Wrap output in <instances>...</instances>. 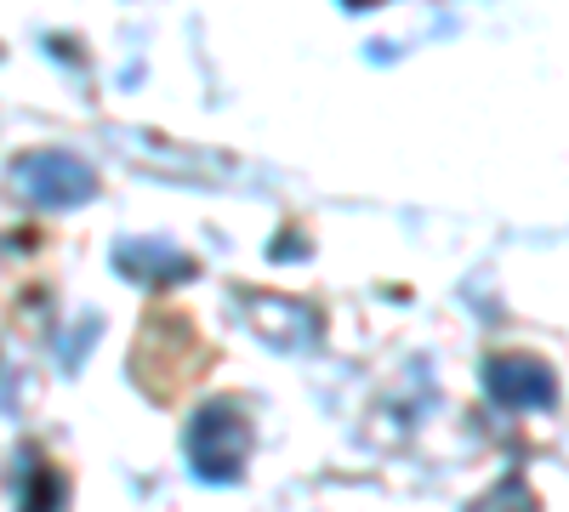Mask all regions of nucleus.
Returning <instances> with one entry per match:
<instances>
[{
    "instance_id": "1",
    "label": "nucleus",
    "mask_w": 569,
    "mask_h": 512,
    "mask_svg": "<svg viewBox=\"0 0 569 512\" xmlns=\"http://www.w3.org/2000/svg\"><path fill=\"white\" fill-rule=\"evenodd\" d=\"M182 450L200 484H233L251 461V415L233 399H206L182 433Z\"/></svg>"
},
{
    "instance_id": "2",
    "label": "nucleus",
    "mask_w": 569,
    "mask_h": 512,
    "mask_svg": "<svg viewBox=\"0 0 569 512\" xmlns=\"http://www.w3.org/2000/svg\"><path fill=\"white\" fill-rule=\"evenodd\" d=\"M12 189L40 211H69V205H86L91 194H98V171H91L80 154L34 149V154L12 160Z\"/></svg>"
},
{
    "instance_id": "3",
    "label": "nucleus",
    "mask_w": 569,
    "mask_h": 512,
    "mask_svg": "<svg viewBox=\"0 0 569 512\" xmlns=\"http://www.w3.org/2000/svg\"><path fill=\"white\" fill-rule=\"evenodd\" d=\"M485 393L501 404V410H547L558 399V377L541 364V359H525V353H501L485 364Z\"/></svg>"
},
{
    "instance_id": "4",
    "label": "nucleus",
    "mask_w": 569,
    "mask_h": 512,
    "mask_svg": "<svg viewBox=\"0 0 569 512\" xmlns=\"http://www.w3.org/2000/svg\"><path fill=\"white\" fill-rule=\"evenodd\" d=\"M114 268L131 285H188V279H194V257L166 245V240H120Z\"/></svg>"
},
{
    "instance_id": "5",
    "label": "nucleus",
    "mask_w": 569,
    "mask_h": 512,
    "mask_svg": "<svg viewBox=\"0 0 569 512\" xmlns=\"http://www.w3.org/2000/svg\"><path fill=\"white\" fill-rule=\"evenodd\" d=\"M12 490H18V501L23 506H58L63 495H69V484L46 468V461L34 455V450H23L18 455V479H12Z\"/></svg>"
},
{
    "instance_id": "6",
    "label": "nucleus",
    "mask_w": 569,
    "mask_h": 512,
    "mask_svg": "<svg viewBox=\"0 0 569 512\" xmlns=\"http://www.w3.org/2000/svg\"><path fill=\"white\" fill-rule=\"evenodd\" d=\"M348 12H370V7H382V0H342Z\"/></svg>"
}]
</instances>
